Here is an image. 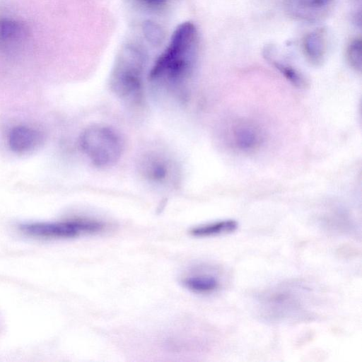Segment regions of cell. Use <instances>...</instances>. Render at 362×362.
<instances>
[{
  "label": "cell",
  "instance_id": "cell-2",
  "mask_svg": "<svg viewBox=\"0 0 362 362\" xmlns=\"http://www.w3.org/2000/svg\"><path fill=\"white\" fill-rule=\"evenodd\" d=\"M145 64V53L137 45H124L117 57L110 75V88L128 105H138L143 100Z\"/></svg>",
  "mask_w": 362,
  "mask_h": 362
},
{
  "label": "cell",
  "instance_id": "cell-16",
  "mask_svg": "<svg viewBox=\"0 0 362 362\" xmlns=\"http://www.w3.org/2000/svg\"><path fill=\"white\" fill-rule=\"evenodd\" d=\"M145 4L151 6H160L164 4L167 0H141Z\"/></svg>",
  "mask_w": 362,
  "mask_h": 362
},
{
  "label": "cell",
  "instance_id": "cell-12",
  "mask_svg": "<svg viewBox=\"0 0 362 362\" xmlns=\"http://www.w3.org/2000/svg\"><path fill=\"white\" fill-rule=\"evenodd\" d=\"M237 227L235 221L224 220L195 227L190 233L195 237H209L233 232Z\"/></svg>",
  "mask_w": 362,
  "mask_h": 362
},
{
  "label": "cell",
  "instance_id": "cell-3",
  "mask_svg": "<svg viewBox=\"0 0 362 362\" xmlns=\"http://www.w3.org/2000/svg\"><path fill=\"white\" fill-rule=\"evenodd\" d=\"M80 146L90 162L97 167H110L120 158L123 142L112 128L94 124L86 128L80 137Z\"/></svg>",
  "mask_w": 362,
  "mask_h": 362
},
{
  "label": "cell",
  "instance_id": "cell-9",
  "mask_svg": "<svg viewBox=\"0 0 362 362\" xmlns=\"http://www.w3.org/2000/svg\"><path fill=\"white\" fill-rule=\"evenodd\" d=\"M303 52L308 61L315 66L324 62L327 50V31L318 28L307 33L302 42Z\"/></svg>",
  "mask_w": 362,
  "mask_h": 362
},
{
  "label": "cell",
  "instance_id": "cell-11",
  "mask_svg": "<svg viewBox=\"0 0 362 362\" xmlns=\"http://www.w3.org/2000/svg\"><path fill=\"white\" fill-rule=\"evenodd\" d=\"M182 283L188 290L196 293H209L218 287V281L213 276L199 274L185 277Z\"/></svg>",
  "mask_w": 362,
  "mask_h": 362
},
{
  "label": "cell",
  "instance_id": "cell-15",
  "mask_svg": "<svg viewBox=\"0 0 362 362\" xmlns=\"http://www.w3.org/2000/svg\"><path fill=\"white\" fill-rule=\"evenodd\" d=\"M361 39L356 37L349 42L346 51V56L349 64L354 69L358 71L361 70Z\"/></svg>",
  "mask_w": 362,
  "mask_h": 362
},
{
  "label": "cell",
  "instance_id": "cell-8",
  "mask_svg": "<svg viewBox=\"0 0 362 362\" xmlns=\"http://www.w3.org/2000/svg\"><path fill=\"white\" fill-rule=\"evenodd\" d=\"M43 141L44 136L39 130L23 125L12 128L8 136L10 149L18 154L33 151L38 148Z\"/></svg>",
  "mask_w": 362,
  "mask_h": 362
},
{
  "label": "cell",
  "instance_id": "cell-1",
  "mask_svg": "<svg viewBox=\"0 0 362 362\" xmlns=\"http://www.w3.org/2000/svg\"><path fill=\"white\" fill-rule=\"evenodd\" d=\"M197 50L198 33L195 25L191 22L181 23L149 72V81L158 92L184 98L197 61Z\"/></svg>",
  "mask_w": 362,
  "mask_h": 362
},
{
  "label": "cell",
  "instance_id": "cell-14",
  "mask_svg": "<svg viewBox=\"0 0 362 362\" xmlns=\"http://www.w3.org/2000/svg\"><path fill=\"white\" fill-rule=\"evenodd\" d=\"M142 32L146 40L154 46L160 45L165 38L163 28L152 21L143 23Z\"/></svg>",
  "mask_w": 362,
  "mask_h": 362
},
{
  "label": "cell",
  "instance_id": "cell-7",
  "mask_svg": "<svg viewBox=\"0 0 362 362\" xmlns=\"http://www.w3.org/2000/svg\"><path fill=\"white\" fill-rule=\"evenodd\" d=\"M140 168L146 179L159 185L170 184L177 173L172 160L158 153L145 156L141 160Z\"/></svg>",
  "mask_w": 362,
  "mask_h": 362
},
{
  "label": "cell",
  "instance_id": "cell-4",
  "mask_svg": "<svg viewBox=\"0 0 362 362\" xmlns=\"http://www.w3.org/2000/svg\"><path fill=\"white\" fill-rule=\"evenodd\" d=\"M105 224L101 221L76 218L53 222L21 223L18 230L24 235L39 239H66L103 231Z\"/></svg>",
  "mask_w": 362,
  "mask_h": 362
},
{
  "label": "cell",
  "instance_id": "cell-5",
  "mask_svg": "<svg viewBox=\"0 0 362 362\" xmlns=\"http://www.w3.org/2000/svg\"><path fill=\"white\" fill-rule=\"evenodd\" d=\"M335 0H284V8L291 18L313 23L325 18L332 11Z\"/></svg>",
  "mask_w": 362,
  "mask_h": 362
},
{
  "label": "cell",
  "instance_id": "cell-10",
  "mask_svg": "<svg viewBox=\"0 0 362 362\" xmlns=\"http://www.w3.org/2000/svg\"><path fill=\"white\" fill-rule=\"evenodd\" d=\"M264 49V57L291 83L297 87H304L305 81L303 76L291 65L279 60L274 54L272 47Z\"/></svg>",
  "mask_w": 362,
  "mask_h": 362
},
{
  "label": "cell",
  "instance_id": "cell-6",
  "mask_svg": "<svg viewBox=\"0 0 362 362\" xmlns=\"http://www.w3.org/2000/svg\"><path fill=\"white\" fill-rule=\"evenodd\" d=\"M28 25L21 20L0 17V51L13 54L22 50L30 40Z\"/></svg>",
  "mask_w": 362,
  "mask_h": 362
},
{
  "label": "cell",
  "instance_id": "cell-13",
  "mask_svg": "<svg viewBox=\"0 0 362 362\" xmlns=\"http://www.w3.org/2000/svg\"><path fill=\"white\" fill-rule=\"evenodd\" d=\"M233 136L235 145L242 150L252 149L260 141V135L258 130L248 124L238 127L234 131Z\"/></svg>",
  "mask_w": 362,
  "mask_h": 362
}]
</instances>
